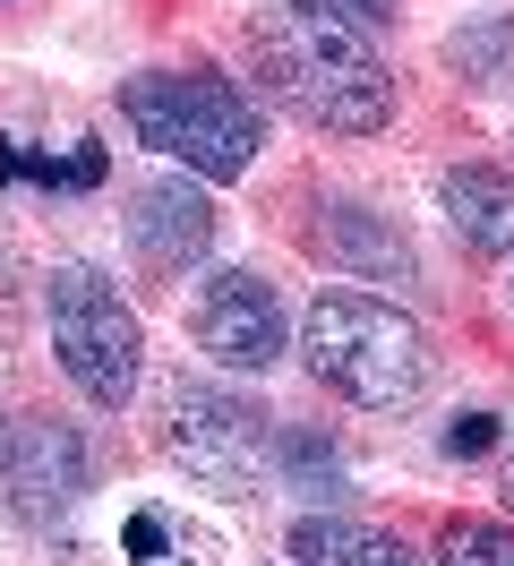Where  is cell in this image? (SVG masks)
<instances>
[{
    "instance_id": "cell-1",
    "label": "cell",
    "mask_w": 514,
    "mask_h": 566,
    "mask_svg": "<svg viewBox=\"0 0 514 566\" xmlns=\"http://www.w3.org/2000/svg\"><path fill=\"white\" fill-rule=\"evenodd\" d=\"M249 70L292 120L326 129V138L395 129V77L335 0H258L249 9Z\"/></svg>"
},
{
    "instance_id": "cell-2",
    "label": "cell",
    "mask_w": 514,
    "mask_h": 566,
    "mask_svg": "<svg viewBox=\"0 0 514 566\" xmlns=\"http://www.w3.org/2000/svg\"><path fill=\"white\" fill-rule=\"evenodd\" d=\"M301 360L326 395H343L352 412H411L429 378H438V353H429V326L377 301V292H352V283H317L301 310Z\"/></svg>"
},
{
    "instance_id": "cell-3",
    "label": "cell",
    "mask_w": 514,
    "mask_h": 566,
    "mask_svg": "<svg viewBox=\"0 0 514 566\" xmlns=\"http://www.w3.org/2000/svg\"><path fill=\"white\" fill-rule=\"evenodd\" d=\"M120 120L146 155L180 164L189 180H240L266 146V120L258 104L240 95L232 77H206V70H146L120 77Z\"/></svg>"
},
{
    "instance_id": "cell-4",
    "label": "cell",
    "mask_w": 514,
    "mask_h": 566,
    "mask_svg": "<svg viewBox=\"0 0 514 566\" xmlns=\"http://www.w3.org/2000/svg\"><path fill=\"white\" fill-rule=\"evenodd\" d=\"M43 326H52V353H61V378L95 412H120L137 395V369H146V326L120 301V283L103 275L95 258H61L43 275Z\"/></svg>"
},
{
    "instance_id": "cell-5",
    "label": "cell",
    "mask_w": 514,
    "mask_h": 566,
    "mask_svg": "<svg viewBox=\"0 0 514 566\" xmlns=\"http://www.w3.org/2000/svg\"><path fill=\"white\" fill-rule=\"evenodd\" d=\"M164 447H171V463H189V481H206L214 497H258L274 429H266V412L240 403L232 387H180L171 395Z\"/></svg>"
},
{
    "instance_id": "cell-6",
    "label": "cell",
    "mask_w": 514,
    "mask_h": 566,
    "mask_svg": "<svg viewBox=\"0 0 514 566\" xmlns=\"http://www.w3.org/2000/svg\"><path fill=\"white\" fill-rule=\"evenodd\" d=\"M189 335H198L206 360H223L240 378H266L283 360V301L258 266H214L189 301Z\"/></svg>"
},
{
    "instance_id": "cell-7",
    "label": "cell",
    "mask_w": 514,
    "mask_h": 566,
    "mask_svg": "<svg viewBox=\"0 0 514 566\" xmlns=\"http://www.w3.org/2000/svg\"><path fill=\"white\" fill-rule=\"evenodd\" d=\"M0 490H9V515H18L27 532L69 524L77 497H86V447H77V429L18 421L9 447H0Z\"/></svg>"
},
{
    "instance_id": "cell-8",
    "label": "cell",
    "mask_w": 514,
    "mask_h": 566,
    "mask_svg": "<svg viewBox=\"0 0 514 566\" xmlns=\"http://www.w3.org/2000/svg\"><path fill=\"white\" fill-rule=\"evenodd\" d=\"M129 241H137V258L164 266V275L198 266L206 249H214V198H206L198 180H146L129 198Z\"/></svg>"
},
{
    "instance_id": "cell-9",
    "label": "cell",
    "mask_w": 514,
    "mask_h": 566,
    "mask_svg": "<svg viewBox=\"0 0 514 566\" xmlns=\"http://www.w3.org/2000/svg\"><path fill=\"white\" fill-rule=\"evenodd\" d=\"M317 249L335 258L343 275H360V283H411L420 275L403 223L377 214V207H360V198H326V207H317Z\"/></svg>"
},
{
    "instance_id": "cell-10",
    "label": "cell",
    "mask_w": 514,
    "mask_h": 566,
    "mask_svg": "<svg viewBox=\"0 0 514 566\" xmlns=\"http://www.w3.org/2000/svg\"><path fill=\"white\" fill-rule=\"evenodd\" d=\"M438 207H445V232L472 258H506L514 249V172H497V164H445Z\"/></svg>"
},
{
    "instance_id": "cell-11",
    "label": "cell",
    "mask_w": 514,
    "mask_h": 566,
    "mask_svg": "<svg viewBox=\"0 0 514 566\" xmlns=\"http://www.w3.org/2000/svg\"><path fill=\"white\" fill-rule=\"evenodd\" d=\"M292 558L301 566H429L411 541L377 524H352V515H301L292 524Z\"/></svg>"
},
{
    "instance_id": "cell-12",
    "label": "cell",
    "mask_w": 514,
    "mask_h": 566,
    "mask_svg": "<svg viewBox=\"0 0 514 566\" xmlns=\"http://www.w3.org/2000/svg\"><path fill=\"white\" fill-rule=\"evenodd\" d=\"M274 463H283V490L326 497V506L343 497V455L317 438V429H274Z\"/></svg>"
},
{
    "instance_id": "cell-13",
    "label": "cell",
    "mask_w": 514,
    "mask_h": 566,
    "mask_svg": "<svg viewBox=\"0 0 514 566\" xmlns=\"http://www.w3.org/2000/svg\"><path fill=\"white\" fill-rule=\"evenodd\" d=\"M429 566H514V532L497 515H454L438 532V558Z\"/></svg>"
},
{
    "instance_id": "cell-14",
    "label": "cell",
    "mask_w": 514,
    "mask_h": 566,
    "mask_svg": "<svg viewBox=\"0 0 514 566\" xmlns=\"http://www.w3.org/2000/svg\"><path fill=\"white\" fill-rule=\"evenodd\" d=\"M0 180H43V189H95L103 180V155L77 146V155H27V146L0 138Z\"/></svg>"
},
{
    "instance_id": "cell-15",
    "label": "cell",
    "mask_w": 514,
    "mask_h": 566,
    "mask_svg": "<svg viewBox=\"0 0 514 566\" xmlns=\"http://www.w3.org/2000/svg\"><path fill=\"white\" fill-rule=\"evenodd\" d=\"M445 61L472 77V86H506L514 77V18H489V27H472V35H454Z\"/></svg>"
},
{
    "instance_id": "cell-16",
    "label": "cell",
    "mask_w": 514,
    "mask_h": 566,
    "mask_svg": "<svg viewBox=\"0 0 514 566\" xmlns=\"http://www.w3.org/2000/svg\"><path fill=\"white\" fill-rule=\"evenodd\" d=\"M445 455L454 463H472V455H489V447H497V412H454V421H445V438H438Z\"/></svg>"
},
{
    "instance_id": "cell-17",
    "label": "cell",
    "mask_w": 514,
    "mask_h": 566,
    "mask_svg": "<svg viewBox=\"0 0 514 566\" xmlns=\"http://www.w3.org/2000/svg\"><path fill=\"white\" fill-rule=\"evenodd\" d=\"M352 27H395V0H335Z\"/></svg>"
},
{
    "instance_id": "cell-18",
    "label": "cell",
    "mask_w": 514,
    "mask_h": 566,
    "mask_svg": "<svg viewBox=\"0 0 514 566\" xmlns=\"http://www.w3.org/2000/svg\"><path fill=\"white\" fill-rule=\"evenodd\" d=\"M129 549L155 558V549H164V515H129Z\"/></svg>"
},
{
    "instance_id": "cell-19",
    "label": "cell",
    "mask_w": 514,
    "mask_h": 566,
    "mask_svg": "<svg viewBox=\"0 0 514 566\" xmlns=\"http://www.w3.org/2000/svg\"><path fill=\"white\" fill-rule=\"evenodd\" d=\"M497 490H506V506H514V455H506V472H497Z\"/></svg>"
},
{
    "instance_id": "cell-20",
    "label": "cell",
    "mask_w": 514,
    "mask_h": 566,
    "mask_svg": "<svg viewBox=\"0 0 514 566\" xmlns=\"http://www.w3.org/2000/svg\"><path fill=\"white\" fill-rule=\"evenodd\" d=\"M506 301H514V283H506Z\"/></svg>"
}]
</instances>
